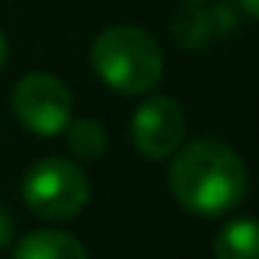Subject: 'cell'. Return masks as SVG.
<instances>
[{"mask_svg":"<svg viewBox=\"0 0 259 259\" xmlns=\"http://www.w3.org/2000/svg\"><path fill=\"white\" fill-rule=\"evenodd\" d=\"M168 186L189 213L220 217L235 210L247 195V168L223 141L201 138L177 147L168 168Z\"/></svg>","mask_w":259,"mask_h":259,"instance_id":"obj_1","label":"cell"},{"mask_svg":"<svg viewBox=\"0 0 259 259\" xmlns=\"http://www.w3.org/2000/svg\"><path fill=\"white\" fill-rule=\"evenodd\" d=\"M92 67L119 95H147L165 73V55L153 34L138 25H113L92 43Z\"/></svg>","mask_w":259,"mask_h":259,"instance_id":"obj_2","label":"cell"},{"mask_svg":"<svg viewBox=\"0 0 259 259\" xmlns=\"http://www.w3.org/2000/svg\"><path fill=\"white\" fill-rule=\"evenodd\" d=\"M22 195L31 213H37L40 220L61 223V220L76 217L89 204L92 186L79 165H73L70 159L49 156L28 168Z\"/></svg>","mask_w":259,"mask_h":259,"instance_id":"obj_3","label":"cell"},{"mask_svg":"<svg viewBox=\"0 0 259 259\" xmlns=\"http://www.w3.org/2000/svg\"><path fill=\"white\" fill-rule=\"evenodd\" d=\"M10 104H13L16 119L31 135H40V138L61 135L70 122V113H73L70 89L58 76L43 73V70L25 73L13 85Z\"/></svg>","mask_w":259,"mask_h":259,"instance_id":"obj_4","label":"cell"},{"mask_svg":"<svg viewBox=\"0 0 259 259\" xmlns=\"http://www.w3.org/2000/svg\"><path fill=\"white\" fill-rule=\"evenodd\" d=\"M183 110L168 95L147 98L132 116V144L144 159H168L183 144Z\"/></svg>","mask_w":259,"mask_h":259,"instance_id":"obj_5","label":"cell"},{"mask_svg":"<svg viewBox=\"0 0 259 259\" xmlns=\"http://www.w3.org/2000/svg\"><path fill=\"white\" fill-rule=\"evenodd\" d=\"M235 28V16L229 10H207L204 0H186L174 16V40L183 49H201L220 31Z\"/></svg>","mask_w":259,"mask_h":259,"instance_id":"obj_6","label":"cell"},{"mask_svg":"<svg viewBox=\"0 0 259 259\" xmlns=\"http://www.w3.org/2000/svg\"><path fill=\"white\" fill-rule=\"evenodd\" d=\"M13 259H89V253L73 235L58 229H40L16 244Z\"/></svg>","mask_w":259,"mask_h":259,"instance_id":"obj_7","label":"cell"},{"mask_svg":"<svg viewBox=\"0 0 259 259\" xmlns=\"http://www.w3.org/2000/svg\"><path fill=\"white\" fill-rule=\"evenodd\" d=\"M213 259H259V220H229L213 238Z\"/></svg>","mask_w":259,"mask_h":259,"instance_id":"obj_8","label":"cell"},{"mask_svg":"<svg viewBox=\"0 0 259 259\" xmlns=\"http://www.w3.org/2000/svg\"><path fill=\"white\" fill-rule=\"evenodd\" d=\"M67 147L79 156V159H98L107 150V132L104 125L95 119H79V122H67Z\"/></svg>","mask_w":259,"mask_h":259,"instance_id":"obj_9","label":"cell"},{"mask_svg":"<svg viewBox=\"0 0 259 259\" xmlns=\"http://www.w3.org/2000/svg\"><path fill=\"white\" fill-rule=\"evenodd\" d=\"M13 241V217L0 207V247H7Z\"/></svg>","mask_w":259,"mask_h":259,"instance_id":"obj_10","label":"cell"},{"mask_svg":"<svg viewBox=\"0 0 259 259\" xmlns=\"http://www.w3.org/2000/svg\"><path fill=\"white\" fill-rule=\"evenodd\" d=\"M238 7H241L250 19H256V22H259V0H238Z\"/></svg>","mask_w":259,"mask_h":259,"instance_id":"obj_11","label":"cell"},{"mask_svg":"<svg viewBox=\"0 0 259 259\" xmlns=\"http://www.w3.org/2000/svg\"><path fill=\"white\" fill-rule=\"evenodd\" d=\"M4 61H7V37L0 31V67H4Z\"/></svg>","mask_w":259,"mask_h":259,"instance_id":"obj_12","label":"cell"}]
</instances>
